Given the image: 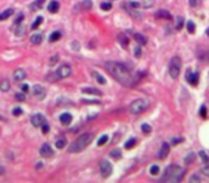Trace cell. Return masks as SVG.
Returning <instances> with one entry per match:
<instances>
[{
  "label": "cell",
  "instance_id": "ba28073f",
  "mask_svg": "<svg viewBox=\"0 0 209 183\" xmlns=\"http://www.w3.org/2000/svg\"><path fill=\"white\" fill-rule=\"evenodd\" d=\"M33 96L38 99V100H43L46 96V89L43 86H40V85H36V86H33Z\"/></svg>",
  "mask_w": 209,
  "mask_h": 183
},
{
  "label": "cell",
  "instance_id": "9a60e30c",
  "mask_svg": "<svg viewBox=\"0 0 209 183\" xmlns=\"http://www.w3.org/2000/svg\"><path fill=\"white\" fill-rule=\"evenodd\" d=\"M169 150H171L169 149V145L168 143H163L161 150H159V153H158V157H159V159H165V157L169 155Z\"/></svg>",
  "mask_w": 209,
  "mask_h": 183
},
{
  "label": "cell",
  "instance_id": "bcb514c9",
  "mask_svg": "<svg viewBox=\"0 0 209 183\" xmlns=\"http://www.w3.org/2000/svg\"><path fill=\"white\" fill-rule=\"evenodd\" d=\"M189 182H196V183H199L201 182V176H198V175H193V176H190V179H189Z\"/></svg>",
  "mask_w": 209,
  "mask_h": 183
},
{
  "label": "cell",
  "instance_id": "d590c367",
  "mask_svg": "<svg viewBox=\"0 0 209 183\" xmlns=\"http://www.w3.org/2000/svg\"><path fill=\"white\" fill-rule=\"evenodd\" d=\"M42 22H43V17H42V16H39L38 19L33 22V24H32V29H38V27L42 24Z\"/></svg>",
  "mask_w": 209,
  "mask_h": 183
},
{
  "label": "cell",
  "instance_id": "ab89813d",
  "mask_svg": "<svg viewBox=\"0 0 209 183\" xmlns=\"http://www.w3.org/2000/svg\"><path fill=\"white\" fill-rule=\"evenodd\" d=\"M16 100L19 102H24V99H26V93L24 92H20V93H16Z\"/></svg>",
  "mask_w": 209,
  "mask_h": 183
},
{
  "label": "cell",
  "instance_id": "7a4b0ae2",
  "mask_svg": "<svg viewBox=\"0 0 209 183\" xmlns=\"http://www.w3.org/2000/svg\"><path fill=\"white\" fill-rule=\"evenodd\" d=\"M183 175H185V169L179 164H171L166 168L163 176H162V182L165 183H178L182 180Z\"/></svg>",
  "mask_w": 209,
  "mask_h": 183
},
{
  "label": "cell",
  "instance_id": "1f68e13d",
  "mask_svg": "<svg viewBox=\"0 0 209 183\" xmlns=\"http://www.w3.org/2000/svg\"><path fill=\"white\" fill-rule=\"evenodd\" d=\"M64 146H66V139L64 137H59L56 140V147L57 149H63Z\"/></svg>",
  "mask_w": 209,
  "mask_h": 183
},
{
  "label": "cell",
  "instance_id": "db71d44e",
  "mask_svg": "<svg viewBox=\"0 0 209 183\" xmlns=\"http://www.w3.org/2000/svg\"><path fill=\"white\" fill-rule=\"evenodd\" d=\"M73 49H75V50H79V46H78V41H75V43H73Z\"/></svg>",
  "mask_w": 209,
  "mask_h": 183
},
{
  "label": "cell",
  "instance_id": "4316f807",
  "mask_svg": "<svg viewBox=\"0 0 209 183\" xmlns=\"http://www.w3.org/2000/svg\"><path fill=\"white\" fill-rule=\"evenodd\" d=\"M125 7L126 9H139V7H142V3H140V2H129V3L125 4Z\"/></svg>",
  "mask_w": 209,
  "mask_h": 183
},
{
  "label": "cell",
  "instance_id": "8d00e7d4",
  "mask_svg": "<svg viewBox=\"0 0 209 183\" xmlns=\"http://www.w3.org/2000/svg\"><path fill=\"white\" fill-rule=\"evenodd\" d=\"M110 156H112L113 159H120V157H122V152H120V150H118V149H115V150H112V152H110Z\"/></svg>",
  "mask_w": 209,
  "mask_h": 183
},
{
  "label": "cell",
  "instance_id": "30bf717a",
  "mask_svg": "<svg viewBox=\"0 0 209 183\" xmlns=\"http://www.w3.org/2000/svg\"><path fill=\"white\" fill-rule=\"evenodd\" d=\"M40 155H42V157H45V159H50V157L55 156V152H53V149L49 145H43L40 147Z\"/></svg>",
  "mask_w": 209,
  "mask_h": 183
},
{
  "label": "cell",
  "instance_id": "4fadbf2b",
  "mask_svg": "<svg viewBox=\"0 0 209 183\" xmlns=\"http://www.w3.org/2000/svg\"><path fill=\"white\" fill-rule=\"evenodd\" d=\"M27 76L26 70L24 69H16L15 73H13V80L15 82H22V80H24Z\"/></svg>",
  "mask_w": 209,
  "mask_h": 183
},
{
  "label": "cell",
  "instance_id": "5bb4252c",
  "mask_svg": "<svg viewBox=\"0 0 209 183\" xmlns=\"http://www.w3.org/2000/svg\"><path fill=\"white\" fill-rule=\"evenodd\" d=\"M42 41H43V34L42 33H38V32H36V33L34 34H32V36H30V43H32V45H40Z\"/></svg>",
  "mask_w": 209,
  "mask_h": 183
},
{
  "label": "cell",
  "instance_id": "11a10c76",
  "mask_svg": "<svg viewBox=\"0 0 209 183\" xmlns=\"http://www.w3.org/2000/svg\"><path fill=\"white\" fill-rule=\"evenodd\" d=\"M3 173H4V168L3 166H0V175H3Z\"/></svg>",
  "mask_w": 209,
  "mask_h": 183
},
{
  "label": "cell",
  "instance_id": "f5cc1de1",
  "mask_svg": "<svg viewBox=\"0 0 209 183\" xmlns=\"http://www.w3.org/2000/svg\"><path fill=\"white\" fill-rule=\"evenodd\" d=\"M27 90H29V86H27L26 83H24V85H22V92H24V93H26Z\"/></svg>",
  "mask_w": 209,
  "mask_h": 183
},
{
  "label": "cell",
  "instance_id": "f35d334b",
  "mask_svg": "<svg viewBox=\"0 0 209 183\" xmlns=\"http://www.w3.org/2000/svg\"><path fill=\"white\" fill-rule=\"evenodd\" d=\"M186 29H188V32H189L190 34L195 33V23L193 22H188L186 23Z\"/></svg>",
  "mask_w": 209,
  "mask_h": 183
},
{
  "label": "cell",
  "instance_id": "60d3db41",
  "mask_svg": "<svg viewBox=\"0 0 209 183\" xmlns=\"http://www.w3.org/2000/svg\"><path fill=\"white\" fill-rule=\"evenodd\" d=\"M142 132L145 133V135H148V133H150V132H152V127H150L148 123H143L142 124Z\"/></svg>",
  "mask_w": 209,
  "mask_h": 183
},
{
  "label": "cell",
  "instance_id": "44dd1931",
  "mask_svg": "<svg viewBox=\"0 0 209 183\" xmlns=\"http://www.w3.org/2000/svg\"><path fill=\"white\" fill-rule=\"evenodd\" d=\"M60 122H62L63 124H70L72 115L70 113H62V115H60Z\"/></svg>",
  "mask_w": 209,
  "mask_h": 183
},
{
  "label": "cell",
  "instance_id": "d6986e66",
  "mask_svg": "<svg viewBox=\"0 0 209 183\" xmlns=\"http://www.w3.org/2000/svg\"><path fill=\"white\" fill-rule=\"evenodd\" d=\"M133 37H135V40L138 41L139 46H145L146 43H148V39H146L145 36H142V34H139V33H135Z\"/></svg>",
  "mask_w": 209,
  "mask_h": 183
},
{
  "label": "cell",
  "instance_id": "7bdbcfd3",
  "mask_svg": "<svg viewBox=\"0 0 209 183\" xmlns=\"http://www.w3.org/2000/svg\"><path fill=\"white\" fill-rule=\"evenodd\" d=\"M202 175L203 176H208L209 177V163H205V166H203V168H202Z\"/></svg>",
  "mask_w": 209,
  "mask_h": 183
},
{
  "label": "cell",
  "instance_id": "c3c4849f",
  "mask_svg": "<svg viewBox=\"0 0 209 183\" xmlns=\"http://www.w3.org/2000/svg\"><path fill=\"white\" fill-rule=\"evenodd\" d=\"M57 60H59V56H52L50 62H49V63H50V66H53V64H56V62H57Z\"/></svg>",
  "mask_w": 209,
  "mask_h": 183
},
{
  "label": "cell",
  "instance_id": "5b68a950",
  "mask_svg": "<svg viewBox=\"0 0 209 183\" xmlns=\"http://www.w3.org/2000/svg\"><path fill=\"white\" fill-rule=\"evenodd\" d=\"M148 106H149L148 100H145V99H138V100H133L131 103L129 112H131L132 115H140V113H143L146 109H148Z\"/></svg>",
  "mask_w": 209,
  "mask_h": 183
},
{
  "label": "cell",
  "instance_id": "ffe728a7",
  "mask_svg": "<svg viewBox=\"0 0 209 183\" xmlns=\"http://www.w3.org/2000/svg\"><path fill=\"white\" fill-rule=\"evenodd\" d=\"M92 76H93V79H96L97 83H100V85H106V79H104L103 76L99 73V72L93 70V72H92Z\"/></svg>",
  "mask_w": 209,
  "mask_h": 183
},
{
  "label": "cell",
  "instance_id": "603a6c76",
  "mask_svg": "<svg viewBox=\"0 0 209 183\" xmlns=\"http://www.w3.org/2000/svg\"><path fill=\"white\" fill-rule=\"evenodd\" d=\"M0 90H2V92H9V90H10V82H9L7 79H3V80L0 82Z\"/></svg>",
  "mask_w": 209,
  "mask_h": 183
},
{
  "label": "cell",
  "instance_id": "2e32d148",
  "mask_svg": "<svg viewBox=\"0 0 209 183\" xmlns=\"http://www.w3.org/2000/svg\"><path fill=\"white\" fill-rule=\"evenodd\" d=\"M82 93L95 94V96H100L102 92H100V90H97V89H95V87H83V89H82Z\"/></svg>",
  "mask_w": 209,
  "mask_h": 183
},
{
  "label": "cell",
  "instance_id": "83f0119b",
  "mask_svg": "<svg viewBox=\"0 0 209 183\" xmlns=\"http://www.w3.org/2000/svg\"><path fill=\"white\" fill-rule=\"evenodd\" d=\"M43 3H45V0H36V2H33V3L30 4V9L32 10H39Z\"/></svg>",
  "mask_w": 209,
  "mask_h": 183
},
{
  "label": "cell",
  "instance_id": "3957f363",
  "mask_svg": "<svg viewBox=\"0 0 209 183\" xmlns=\"http://www.w3.org/2000/svg\"><path fill=\"white\" fill-rule=\"evenodd\" d=\"M92 140H93V135H92V133H83L82 136H79L75 142L70 145L69 152H70V153H79V152L85 150L86 147L92 143Z\"/></svg>",
  "mask_w": 209,
  "mask_h": 183
},
{
  "label": "cell",
  "instance_id": "cb8c5ba5",
  "mask_svg": "<svg viewBox=\"0 0 209 183\" xmlns=\"http://www.w3.org/2000/svg\"><path fill=\"white\" fill-rule=\"evenodd\" d=\"M80 7H82V10H90L93 7V3H92V0H82Z\"/></svg>",
  "mask_w": 209,
  "mask_h": 183
},
{
  "label": "cell",
  "instance_id": "8992f818",
  "mask_svg": "<svg viewBox=\"0 0 209 183\" xmlns=\"http://www.w3.org/2000/svg\"><path fill=\"white\" fill-rule=\"evenodd\" d=\"M180 59L178 56H175L173 59L171 60V63H169V75H171L172 79H178L180 75Z\"/></svg>",
  "mask_w": 209,
  "mask_h": 183
},
{
  "label": "cell",
  "instance_id": "6f0895ef",
  "mask_svg": "<svg viewBox=\"0 0 209 183\" xmlns=\"http://www.w3.org/2000/svg\"><path fill=\"white\" fill-rule=\"evenodd\" d=\"M206 34H208V36H209V29H208V30H206Z\"/></svg>",
  "mask_w": 209,
  "mask_h": 183
},
{
  "label": "cell",
  "instance_id": "681fc988",
  "mask_svg": "<svg viewBox=\"0 0 209 183\" xmlns=\"http://www.w3.org/2000/svg\"><path fill=\"white\" fill-rule=\"evenodd\" d=\"M140 54H142V52H140V47H139V45H138V47L135 49V56H136V57H140Z\"/></svg>",
  "mask_w": 209,
  "mask_h": 183
},
{
  "label": "cell",
  "instance_id": "4dcf8cb0",
  "mask_svg": "<svg viewBox=\"0 0 209 183\" xmlns=\"http://www.w3.org/2000/svg\"><path fill=\"white\" fill-rule=\"evenodd\" d=\"M195 159H196V155H195V153H189L186 157H185V164H192Z\"/></svg>",
  "mask_w": 209,
  "mask_h": 183
},
{
  "label": "cell",
  "instance_id": "7dc6e473",
  "mask_svg": "<svg viewBox=\"0 0 209 183\" xmlns=\"http://www.w3.org/2000/svg\"><path fill=\"white\" fill-rule=\"evenodd\" d=\"M11 113H13V115H15V116H20V115H22V113H23V110H22V109H20V107H15V109H13V110H11Z\"/></svg>",
  "mask_w": 209,
  "mask_h": 183
},
{
  "label": "cell",
  "instance_id": "9c48e42d",
  "mask_svg": "<svg viewBox=\"0 0 209 183\" xmlns=\"http://www.w3.org/2000/svg\"><path fill=\"white\" fill-rule=\"evenodd\" d=\"M186 80H188V83H189V85H192V86H196V85L199 83L198 73H193L190 69H188V70H186Z\"/></svg>",
  "mask_w": 209,
  "mask_h": 183
},
{
  "label": "cell",
  "instance_id": "ee69618b",
  "mask_svg": "<svg viewBox=\"0 0 209 183\" xmlns=\"http://www.w3.org/2000/svg\"><path fill=\"white\" fill-rule=\"evenodd\" d=\"M190 7H199L201 6V0H189Z\"/></svg>",
  "mask_w": 209,
  "mask_h": 183
},
{
  "label": "cell",
  "instance_id": "d4e9b609",
  "mask_svg": "<svg viewBox=\"0 0 209 183\" xmlns=\"http://www.w3.org/2000/svg\"><path fill=\"white\" fill-rule=\"evenodd\" d=\"M15 13V10L13 9H7V10H4L3 13H0V20H6V19H9L11 15Z\"/></svg>",
  "mask_w": 209,
  "mask_h": 183
},
{
  "label": "cell",
  "instance_id": "74e56055",
  "mask_svg": "<svg viewBox=\"0 0 209 183\" xmlns=\"http://www.w3.org/2000/svg\"><path fill=\"white\" fill-rule=\"evenodd\" d=\"M198 155H199V157L202 159V162H203V163H209V157H208V155H206L205 152H202V150H201Z\"/></svg>",
  "mask_w": 209,
  "mask_h": 183
},
{
  "label": "cell",
  "instance_id": "f546056e",
  "mask_svg": "<svg viewBox=\"0 0 209 183\" xmlns=\"http://www.w3.org/2000/svg\"><path fill=\"white\" fill-rule=\"evenodd\" d=\"M140 3H142V7L143 9H150L153 4H155V0H142Z\"/></svg>",
  "mask_w": 209,
  "mask_h": 183
},
{
  "label": "cell",
  "instance_id": "e575fe53",
  "mask_svg": "<svg viewBox=\"0 0 209 183\" xmlns=\"http://www.w3.org/2000/svg\"><path fill=\"white\" fill-rule=\"evenodd\" d=\"M149 172H150V175H153V176H156L158 173L161 172V169H159V166H156V164H153V166H150V169H149Z\"/></svg>",
  "mask_w": 209,
  "mask_h": 183
},
{
  "label": "cell",
  "instance_id": "d6a6232c",
  "mask_svg": "<svg viewBox=\"0 0 209 183\" xmlns=\"http://www.w3.org/2000/svg\"><path fill=\"white\" fill-rule=\"evenodd\" d=\"M108 142H109V136L108 135H103V136H100V137H99V140H97V146H103V145H106Z\"/></svg>",
  "mask_w": 209,
  "mask_h": 183
},
{
  "label": "cell",
  "instance_id": "836d02e7",
  "mask_svg": "<svg viewBox=\"0 0 209 183\" xmlns=\"http://www.w3.org/2000/svg\"><path fill=\"white\" fill-rule=\"evenodd\" d=\"M135 145H136V139L132 137V139H129V140L125 143V147H126V149H132Z\"/></svg>",
  "mask_w": 209,
  "mask_h": 183
},
{
  "label": "cell",
  "instance_id": "816d5d0a",
  "mask_svg": "<svg viewBox=\"0 0 209 183\" xmlns=\"http://www.w3.org/2000/svg\"><path fill=\"white\" fill-rule=\"evenodd\" d=\"M201 116L202 117H206V107L205 106H202L201 107Z\"/></svg>",
  "mask_w": 209,
  "mask_h": 183
},
{
  "label": "cell",
  "instance_id": "277c9868",
  "mask_svg": "<svg viewBox=\"0 0 209 183\" xmlns=\"http://www.w3.org/2000/svg\"><path fill=\"white\" fill-rule=\"evenodd\" d=\"M70 75H72V66L70 64H62V66H59V68L55 70L53 75L49 76V79L53 82V80H59V79H66Z\"/></svg>",
  "mask_w": 209,
  "mask_h": 183
},
{
  "label": "cell",
  "instance_id": "e0dca14e",
  "mask_svg": "<svg viewBox=\"0 0 209 183\" xmlns=\"http://www.w3.org/2000/svg\"><path fill=\"white\" fill-rule=\"evenodd\" d=\"M59 2H56V0H52L50 3L47 4V10L50 11V13H56V11H59Z\"/></svg>",
  "mask_w": 209,
  "mask_h": 183
},
{
  "label": "cell",
  "instance_id": "484cf974",
  "mask_svg": "<svg viewBox=\"0 0 209 183\" xmlns=\"http://www.w3.org/2000/svg\"><path fill=\"white\" fill-rule=\"evenodd\" d=\"M185 26V20H183L182 16H178L176 17V24H175V29L176 30H182V27Z\"/></svg>",
  "mask_w": 209,
  "mask_h": 183
},
{
  "label": "cell",
  "instance_id": "8fae6325",
  "mask_svg": "<svg viewBox=\"0 0 209 183\" xmlns=\"http://www.w3.org/2000/svg\"><path fill=\"white\" fill-rule=\"evenodd\" d=\"M30 122H32V124H33L34 127H39V126H42L43 122H45V117H43L42 113H36V115H32Z\"/></svg>",
  "mask_w": 209,
  "mask_h": 183
},
{
  "label": "cell",
  "instance_id": "f907efd6",
  "mask_svg": "<svg viewBox=\"0 0 209 183\" xmlns=\"http://www.w3.org/2000/svg\"><path fill=\"white\" fill-rule=\"evenodd\" d=\"M182 142V137H176V139H172V145H178V143Z\"/></svg>",
  "mask_w": 209,
  "mask_h": 183
},
{
  "label": "cell",
  "instance_id": "f6af8a7d",
  "mask_svg": "<svg viewBox=\"0 0 209 183\" xmlns=\"http://www.w3.org/2000/svg\"><path fill=\"white\" fill-rule=\"evenodd\" d=\"M40 127H42V132H43V133H47V132L50 130V127H49V123H47V122H43Z\"/></svg>",
  "mask_w": 209,
  "mask_h": 183
},
{
  "label": "cell",
  "instance_id": "b9f144b4",
  "mask_svg": "<svg viewBox=\"0 0 209 183\" xmlns=\"http://www.w3.org/2000/svg\"><path fill=\"white\" fill-rule=\"evenodd\" d=\"M100 9L102 10H110V9H112V4L109 3V2H103V3L100 4Z\"/></svg>",
  "mask_w": 209,
  "mask_h": 183
},
{
  "label": "cell",
  "instance_id": "f1b7e54d",
  "mask_svg": "<svg viewBox=\"0 0 209 183\" xmlns=\"http://www.w3.org/2000/svg\"><path fill=\"white\" fill-rule=\"evenodd\" d=\"M60 37H62V33H60V32H53V33L50 34V37H49V40H50V41L53 43V41H57Z\"/></svg>",
  "mask_w": 209,
  "mask_h": 183
},
{
  "label": "cell",
  "instance_id": "7402d4cb",
  "mask_svg": "<svg viewBox=\"0 0 209 183\" xmlns=\"http://www.w3.org/2000/svg\"><path fill=\"white\" fill-rule=\"evenodd\" d=\"M156 17H159V19H172L171 13H169L168 10H158L156 11Z\"/></svg>",
  "mask_w": 209,
  "mask_h": 183
},
{
  "label": "cell",
  "instance_id": "7c38bea8",
  "mask_svg": "<svg viewBox=\"0 0 209 183\" xmlns=\"http://www.w3.org/2000/svg\"><path fill=\"white\" fill-rule=\"evenodd\" d=\"M13 30H15V33L17 37H22L23 34L26 33V26H24V22H20L17 24H13Z\"/></svg>",
  "mask_w": 209,
  "mask_h": 183
},
{
  "label": "cell",
  "instance_id": "ac0fdd59",
  "mask_svg": "<svg viewBox=\"0 0 209 183\" xmlns=\"http://www.w3.org/2000/svg\"><path fill=\"white\" fill-rule=\"evenodd\" d=\"M118 40H119V43L122 45V47L126 49L127 46H129V39H127V36L125 33H120L119 36H118Z\"/></svg>",
  "mask_w": 209,
  "mask_h": 183
},
{
  "label": "cell",
  "instance_id": "9f6ffc18",
  "mask_svg": "<svg viewBox=\"0 0 209 183\" xmlns=\"http://www.w3.org/2000/svg\"><path fill=\"white\" fill-rule=\"evenodd\" d=\"M0 120H6V119H4L3 116H0Z\"/></svg>",
  "mask_w": 209,
  "mask_h": 183
},
{
  "label": "cell",
  "instance_id": "6da1fadb",
  "mask_svg": "<svg viewBox=\"0 0 209 183\" xmlns=\"http://www.w3.org/2000/svg\"><path fill=\"white\" fill-rule=\"evenodd\" d=\"M104 68L110 73V76H112L113 79H116L122 86L131 87V86H133L135 82H136V77L129 72V69H127L123 63H119V62H106V63H104Z\"/></svg>",
  "mask_w": 209,
  "mask_h": 183
},
{
  "label": "cell",
  "instance_id": "52a82bcc",
  "mask_svg": "<svg viewBox=\"0 0 209 183\" xmlns=\"http://www.w3.org/2000/svg\"><path fill=\"white\" fill-rule=\"evenodd\" d=\"M99 168H100V173L103 177H109V176L112 175L113 172V168H112V164H110V162L108 160H100V163H99Z\"/></svg>",
  "mask_w": 209,
  "mask_h": 183
}]
</instances>
